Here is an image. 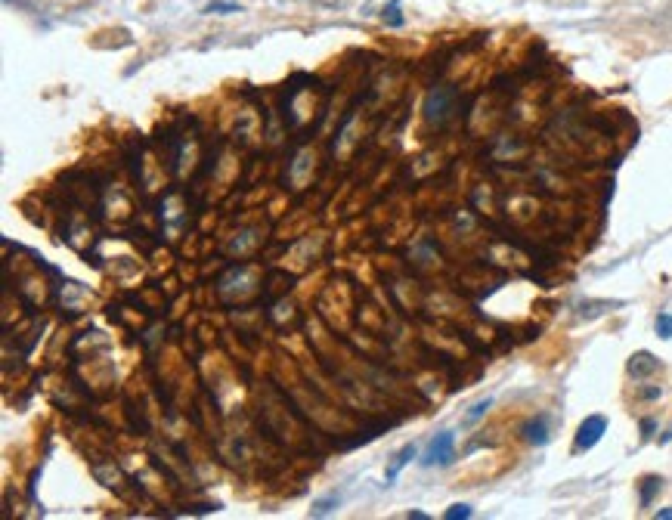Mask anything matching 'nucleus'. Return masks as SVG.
Here are the masks:
<instances>
[{"label": "nucleus", "mask_w": 672, "mask_h": 520, "mask_svg": "<svg viewBox=\"0 0 672 520\" xmlns=\"http://www.w3.org/2000/svg\"><path fill=\"white\" fill-rule=\"evenodd\" d=\"M412 458H415V443H406V446H403V449H400V453H397V458H394V465H390V468H387V474H385V480H387V487H390V483H394V480H397V477H400V471H403V468H406V465H409V462H412Z\"/></svg>", "instance_id": "423d86ee"}, {"label": "nucleus", "mask_w": 672, "mask_h": 520, "mask_svg": "<svg viewBox=\"0 0 672 520\" xmlns=\"http://www.w3.org/2000/svg\"><path fill=\"white\" fill-rule=\"evenodd\" d=\"M521 433H524V440L530 443V446H546L549 443V419L546 415H536V419H530L524 424Z\"/></svg>", "instance_id": "39448f33"}, {"label": "nucleus", "mask_w": 672, "mask_h": 520, "mask_svg": "<svg viewBox=\"0 0 672 520\" xmlns=\"http://www.w3.org/2000/svg\"><path fill=\"white\" fill-rule=\"evenodd\" d=\"M453 446H456V433H453V431L437 433V437L431 440V446H428V453H424L422 465H424V468H434V465L446 468L449 462H453Z\"/></svg>", "instance_id": "7ed1b4c3"}, {"label": "nucleus", "mask_w": 672, "mask_h": 520, "mask_svg": "<svg viewBox=\"0 0 672 520\" xmlns=\"http://www.w3.org/2000/svg\"><path fill=\"white\" fill-rule=\"evenodd\" d=\"M657 369H660V360L654 353H648V350L632 353V356H629V363H626V372L632 375V378H648V375H654Z\"/></svg>", "instance_id": "20e7f679"}, {"label": "nucleus", "mask_w": 672, "mask_h": 520, "mask_svg": "<svg viewBox=\"0 0 672 520\" xmlns=\"http://www.w3.org/2000/svg\"><path fill=\"white\" fill-rule=\"evenodd\" d=\"M474 511H471V505H453V508H446V520H468L471 517Z\"/></svg>", "instance_id": "4468645a"}, {"label": "nucleus", "mask_w": 672, "mask_h": 520, "mask_svg": "<svg viewBox=\"0 0 672 520\" xmlns=\"http://www.w3.org/2000/svg\"><path fill=\"white\" fill-rule=\"evenodd\" d=\"M669 440H672V431H669V433H663V437H660V443H669Z\"/></svg>", "instance_id": "a211bd4d"}, {"label": "nucleus", "mask_w": 672, "mask_h": 520, "mask_svg": "<svg viewBox=\"0 0 672 520\" xmlns=\"http://www.w3.org/2000/svg\"><path fill=\"white\" fill-rule=\"evenodd\" d=\"M490 406H492V399L487 397V399H480V403L478 406H474L471 409V412H468V419H465V424H474V421H478V419H483V415H487L490 412Z\"/></svg>", "instance_id": "f8f14e48"}, {"label": "nucleus", "mask_w": 672, "mask_h": 520, "mask_svg": "<svg viewBox=\"0 0 672 520\" xmlns=\"http://www.w3.org/2000/svg\"><path fill=\"white\" fill-rule=\"evenodd\" d=\"M453 106H456V90L453 87H437L428 93V99H424V118H428V124H446V118L453 115Z\"/></svg>", "instance_id": "f257e3e1"}, {"label": "nucleus", "mask_w": 672, "mask_h": 520, "mask_svg": "<svg viewBox=\"0 0 672 520\" xmlns=\"http://www.w3.org/2000/svg\"><path fill=\"white\" fill-rule=\"evenodd\" d=\"M617 306H623V301H583L580 304V316L583 319H595V316H604L607 310H617Z\"/></svg>", "instance_id": "0eeeda50"}, {"label": "nucleus", "mask_w": 672, "mask_h": 520, "mask_svg": "<svg viewBox=\"0 0 672 520\" xmlns=\"http://www.w3.org/2000/svg\"><path fill=\"white\" fill-rule=\"evenodd\" d=\"M406 517H409V520H428V514H424V511H409Z\"/></svg>", "instance_id": "f3484780"}, {"label": "nucleus", "mask_w": 672, "mask_h": 520, "mask_svg": "<svg viewBox=\"0 0 672 520\" xmlns=\"http://www.w3.org/2000/svg\"><path fill=\"white\" fill-rule=\"evenodd\" d=\"M654 428H657V421H654V419H644V421H641V431H644L641 437H651Z\"/></svg>", "instance_id": "2eb2a0df"}, {"label": "nucleus", "mask_w": 672, "mask_h": 520, "mask_svg": "<svg viewBox=\"0 0 672 520\" xmlns=\"http://www.w3.org/2000/svg\"><path fill=\"white\" fill-rule=\"evenodd\" d=\"M385 22L390 25V28H400L406 19H403V13H400V0H390V4L385 6Z\"/></svg>", "instance_id": "9d476101"}, {"label": "nucleus", "mask_w": 672, "mask_h": 520, "mask_svg": "<svg viewBox=\"0 0 672 520\" xmlns=\"http://www.w3.org/2000/svg\"><path fill=\"white\" fill-rule=\"evenodd\" d=\"M205 16H229V13H242V6L236 0H211V4L202 6Z\"/></svg>", "instance_id": "6e6552de"}, {"label": "nucleus", "mask_w": 672, "mask_h": 520, "mask_svg": "<svg viewBox=\"0 0 672 520\" xmlns=\"http://www.w3.org/2000/svg\"><path fill=\"white\" fill-rule=\"evenodd\" d=\"M607 433V419L604 415H589V419H583V424L576 428V440H573V455L580 453H589L601 443V437Z\"/></svg>", "instance_id": "f03ea898"}, {"label": "nucleus", "mask_w": 672, "mask_h": 520, "mask_svg": "<svg viewBox=\"0 0 672 520\" xmlns=\"http://www.w3.org/2000/svg\"><path fill=\"white\" fill-rule=\"evenodd\" d=\"M654 328H657V338L669 341L672 338V313H660L657 322H654Z\"/></svg>", "instance_id": "9b49d317"}, {"label": "nucleus", "mask_w": 672, "mask_h": 520, "mask_svg": "<svg viewBox=\"0 0 672 520\" xmlns=\"http://www.w3.org/2000/svg\"><path fill=\"white\" fill-rule=\"evenodd\" d=\"M335 505H338V496H329V499L316 502V505H313V517H326V514H331V511H335Z\"/></svg>", "instance_id": "ddd939ff"}, {"label": "nucleus", "mask_w": 672, "mask_h": 520, "mask_svg": "<svg viewBox=\"0 0 672 520\" xmlns=\"http://www.w3.org/2000/svg\"><path fill=\"white\" fill-rule=\"evenodd\" d=\"M654 517H657V520H672V508H660Z\"/></svg>", "instance_id": "dca6fc26"}, {"label": "nucleus", "mask_w": 672, "mask_h": 520, "mask_svg": "<svg viewBox=\"0 0 672 520\" xmlns=\"http://www.w3.org/2000/svg\"><path fill=\"white\" fill-rule=\"evenodd\" d=\"M660 489H663V480H660V477H654V474L641 477V508H648Z\"/></svg>", "instance_id": "1a4fd4ad"}]
</instances>
